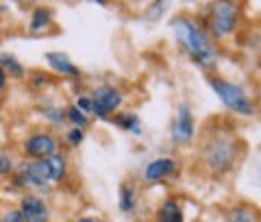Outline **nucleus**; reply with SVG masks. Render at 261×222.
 <instances>
[{"mask_svg": "<svg viewBox=\"0 0 261 222\" xmlns=\"http://www.w3.org/2000/svg\"><path fill=\"white\" fill-rule=\"evenodd\" d=\"M79 222H102L100 218H81Z\"/></svg>", "mask_w": 261, "mask_h": 222, "instance_id": "nucleus-25", "label": "nucleus"}, {"mask_svg": "<svg viewBox=\"0 0 261 222\" xmlns=\"http://www.w3.org/2000/svg\"><path fill=\"white\" fill-rule=\"evenodd\" d=\"M174 139L176 142H190L192 135H194V122L190 116V109L185 105L178 107V118L174 122Z\"/></svg>", "mask_w": 261, "mask_h": 222, "instance_id": "nucleus-9", "label": "nucleus"}, {"mask_svg": "<svg viewBox=\"0 0 261 222\" xmlns=\"http://www.w3.org/2000/svg\"><path fill=\"white\" fill-rule=\"evenodd\" d=\"M228 222H255V220H252V216L244 207H235L228 213Z\"/></svg>", "mask_w": 261, "mask_h": 222, "instance_id": "nucleus-18", "label": "nucleus"}, {"mask_svg": "<svg viewBox=\"0 0 261 222\" xmlns=\"http://www.w3.org/2000/svg\"><path fill=\"white\" fill-rule=\"evenodd\" d=\"M172 29L176 31V37L181 39V44L190 51V55L194 57L198 63L207 65L211 63V59H214V48H211L207 35L202 33L198 27H196L194 22L190 20H176L172 24Z\"/></svg>", "mask_w": 261, "mask_h": 222, "instance_id": "nucleus-1", "label": "nucleus"}, {"mask_svg": "<svg viewBox=\"0 0 261 222\" xmlns=\"http://www.w3.org/2000/svg\"><path fill=\"white\" fill-rule=\"evenodd\" d=\"M0 222H24V216L20 213V209H11L7 211L3 218H0Z\"/></svg>", "mask_w": 261, "mask_h": 222, "instance_id": "nucleus-20", "label": "nucleus"}, {"mask_svg": "<svg viewBox=\"0 0 261 222\" xmlns=\"http://www.w3.org/2000/svg\"><path fill=\"white\" fill-rule=\"evenodd\" d=\"M46 59H48V63H50L57 72L70 74V77H79V68H76V65L72 63L65 55H61V53H48Z\"/></svg>", "mask_w": 261, "mask_h": 222, "instance_id": "nucleus-12", "label": "nucleus"}, {"mask_svg": "<svg viewBox=\"0 0 261 222\" xmlns=\"http://www.w3.org/2000/svg\"><path fill=\"white\" fill-rule=\"evenodd\" d=\"M68 142H70L72 146L81 144V142H83V131H81V129H72L70 133H68Z\"/></svg>", "mask_w": 261, "mask_h": 222, "instance_id": "nucleus-21", "label": "nucleus"}, {"mask_svg": "<svg viewBox=\"0 0 261 222\" xmlns=\"http://www.w3.org/2000/svg\"><path fill=\"white\" fill-rule=\"evenodd\" d=\"M133 207H135V192H133V187L122 185L120 187V209L122 211H130Z\"/></svg>", "mask_w": 261, "mask_h": 222, "instance_id": "nucleus-14", "label": "nucleus"}, {"mask_svg": "<svg viewBox=\"0 0 261 222\" xmlns=\"http://www.w3.org/2000/svg\"><path fill=\"white\" fill-rule=\"evenodd\" d=\"M235 22H238V7L231 3H220L214 9V20H211V29H214V35L224 37L235 29Z\"/></svg>", "mask_w": 261, "mask_h": 222, "instance_id": "nucleus-5", "label": "nucleus"}, {"mask_svg": "<svg viewBox=\"0 0 261 222\" xmlns=\"http://www.w3.org/2000/svg\"><path fill=\"white\" fill-rule=\"evenodd\" d=\"M42 163V170L48 181H61L65 177V168H68V163H65V159L61 157V155H50V157H46L39 161Z\"/></svg>", "mask_w": 261, "mask_h": 222, "instance_id": "nucleus-10", "label": "nucleus"}, {"mask_svg": "<svg viewBox=\"0 0 261 222\" xmlns=\"http://www.w3.org/2000/svg\"><path fill=\"white\" fill-rule=\"evenodd\" d=\"M55 151H57L55 139L50 135H46V133H37V135L27 139V153L31 155V157L39 159V161L55 155Z\"/></svg>", "mask_w": 261, "mask_h": 222, "instance_id": "nucleus-6", "label": "nucleus"}, {"mask_svg": "<svg viewBox=\"0 0 261 222\" xmlns=\"http://www.w3.org/2000/svg\"><path fill=\"white\" fill-rule=\"evenodd\" d=\"M0 63H3L5 68H7V70H9V72L13 74V77H22V74H24L22 65H20L18 61H15L11 55H7V53H5V55H0Z\"/></svg>", "mask_w": 261, "mask_h": 222, "instance_id": "nucleus-16", "label": "nucleus"}, {"mask_svg": "<svg viewBox=\"0 0 261 222\" xmlns=\"http://www.w3.org/2000/svg\"><path fill=\"white\" fill-rule=\"evenodd\" d=\"M5 81H7V77H5V70L0 68V92H3V87H5Z\"/></svg>", "mask_w": 261, "mask_h": 222, "instance_id": "nucleus-24", "label": "nucleus"}, {"mask_svg": "<svg viewBox=\"0 0 261 222\" xmlns=\"http://www.w3.org/2000/svg\"><path fill=\"white\" fill-rule=\"evenodd\" d=\"M18 175H20V179L24 181V183H31V185L39 187V190H46L48 187V179H46L44 170H42V163L39 161L22 163V166L18 168Z\"/></svg>", "mask_w": 261, "mask_h": 222, "instance_id": "nucleus-8", "label": "nucleus"}, {"mask_svg": "<svg viewBox=\"0 0 261 222\" xmlns=\"http://www.w3.org/2000/svg\"><path fill=\"white\" fill-rule=\"evenodd\" d=\"M7 172H11V159L0 155V175H7Z\"/></svg>", "mask_w": 261, "mask_h": 222, "instance_id": "nucleus-22", "label": "nucleus"}, {"mask_svg": "<svg viewBox=\"0 0 261 222\" xmlns=\"http://www.w3.org/2000/svg\"><path fill=\"white\" fill-rule=\"evenodd\" d=\"M89 101H92V111L98 118H105L122 105V96L118 89H113V87H98Z\"/></svg>", "mask_w": 261, "mask_h": 222, "instance_id": "nucleus-4", "label": "nucleus"}, {"mask_svg": "<svg viewBox=\"0 0 261 222\" xmlns=\"http://www.w3.org/2000/svg\"><path fill=\"white\" fill-rule=\"evenodd\" d=\"M211 87H214V92L220 96V101H222L228 109H233L238 113H252L255 111V105H252V101L246 96V92H244L240 85L226 83L222 79H211Z\"/></svg>", "mask_w": 261, "mask_h": 222, "instance_id": "nucleus-2", "label": "nucleus"}, {"mask_svg": "<svg viewBox=\"0 0 261 222\" xmlns=\"http://www.w3.org/2000/svg\"><path fill=\"white\" fill-rule=\"evenodd\" d=\"M20 213L24 216V222H46V218H48L46 205L42 199H37V196H24Z\"/></svg>", "mask_w": 261, "mask_h": 222, "instance_id": "nucleus-7", "label": "nucleus"}, {"mask_svg": "<svg viewBox=\"0 0 261 222\" xmlns=\"http://www.w3.org/2000/svg\"><path fill=\"white\" fill-rule=\"evenodd\" d=\"M205 157H207L209 168L214 172H226L235 161V146H233L231 139L216 137L214 142L207 146Z\"/></svg>", "mask_w": 261, "mask_h": 222, "instance_id": "nucleus-3", "label": "nucleus"}, {"mask_svg": "<svg viewBox=\"0 0 261 222\" xmlns=\"http://www.w3.org/2000/svg\"><path fill=\"white\" fill-rule=\"evenodd\" d=\"M157 222H183V211L174 201H166L157 216Z\"/></svg>", "mask_w": 261, "mask_h": 222, "instance_id": "nucleus-13", "label": "nucleus"}, {"mask_svg": "<svg viewBox=\"0 0 261 222\" xmlns=\"http://www.w3.org/2000/svg\"><path fill=\"white\" fill-rule=\"evenodd\" d=\"M48 22H50V13L44 11V9H37L33 13V22H31V31H39L48 27Z\"/></svg>", "mask_w": 261, "mask_h": 222, "instance_id": "nucleus-15", "label": "nucleus"}, {"mask_svg": "<svg viewBox=\"0 0 261 222\" xmlns=\"http://www.w3.org/2000/svg\"><path fill=\"white\" fill-rule=\"evenodd\" d=\"M65 116H68L72 122H74L76 127H83V125H87V118H85V113H83V111H79L76 107H70Z\"/></svg>", "mask_w": 261, "mask_h": 222, "instance_id": "nucleus-19", "label": "nucleus"}, {"mask_svg": "<svg viewBox=\"0 0 261 222\" xmlns=\"http://www.w3.org/2000/svg\"><path fill=\"white\" fill-rule=\"evenodd\" d=\"M174 168H176V163L172 159H154V161H150L148 166H146L144 179L146 181H159V179H163L166 175H170Z\"/></svg>", "mask_w": 261, "mask_h": 222, "instance_id": "nucleus-11", "label": "nucleus"}, {"mask_svg": "<svg viewBox=\"0 0 261 222\" xmlns=\"http://www.w3.org/2000/svg\"><path fill=\"white\" fill-rule=\"evenodd\" d=\"M118 122H120V127L133 131V133H140V120H137L135 116H130V113H124V116H120Z\"/></svg>", "mask_w": 261, "mask_h": 222, "instance_id": "nucleus-17", "label": "nucleus"}, {"mask_svg": "<svg viewBox=\"0 0 261 222\" xmlns=\"http://www.w3.org/2000/svg\"><path fill=\"white\" fill-rule=\"evenodd\" d=\"M92 109V101H89V98H85V96H81L79 98V103H76V109Z\"/></svg>", "mask_w": 261, "mask_h": 222, "instance_id": "nucleus-23", "label": "nucleus"}]
</instances>
